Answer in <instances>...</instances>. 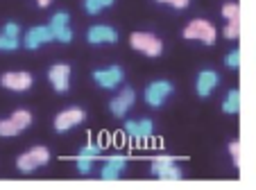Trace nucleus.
<instances>
[{"instance_id":"obj_1","label":"nucleus","mask_w":256,"mask_h":190,"mask_svg":"<svg viewBox=\"0 0 256 190\" xmlns=\"http://www.w3.org/2000/svg\"><path fill=\"white\" fill-rule=\"evenodd\" d=\"M184 39L202 41V43H206V45H213L218 39V29L213 27V23H208V20L195 18L184 27Z\"/></svg>"},{"instance_id":"obj_2","label":"nucleus","mask_w":256,"mask_h":190,"mask_svg":"<svg viewBox=\"0 0 256 190\" xmlns=\"http://www.w3.org/2000/svg\"><path fill=\"white\" fill-rule=\"evenodd\" d=\"M130 45L136 50V52L145 54V57H159L164 52V43L161 39H156L150 32H134L130 36Z\"/></svg>"},{"instance_id":"obj_3","label":"nucleus","mask_w":256,"mask_h":190,"mask_svg":"<svg viewBox=\"0 0 256 190\" xmlns=\"http://www.w3.org/2000/svg\"><path fill=\"white\" fill-rule=\"evenodd\" d=\"M48 161H50L48 147L36 145V147H32V150H28L25 154L18 156V161H16V168H18L20 172H34L36 168L46 166Z\"/></svg>"},{"instance_id":"obj_4","label":"nucleus","mask_w":256,"mask_h":190,"mask_svg":"<svg viewBox=\"0 0 256 190\" xmlns=\"http://www.w3.org/2000/svg\"><path fill=\"white\" fill-rule=\"evenodd\" d=\"M174 86L172 82H168V79H156V82L148 84V88H145V102L150 104L152 109H159L166 104V100L172 95Z\"/></svg>"},{"instance_id":"obj_5","label":"nucleus","mask_w":256,"mask_h":190,"mask_svg":"<svg viewBox=\"0 0 256 190\" xmlns=\"http://www.w3.org/2000/svg\"><path fill=\"white\" fill-rule=\"evenodd\" d=\"M125 79V70L120 66H109V68H98L93 70V82L100 88H106V91H114L118 88Z\"/></svg>"},{"instance_id":"obj_6","label":"nucleus","mask_w":256,"mask_h":190,"mask_svg":"<svg viewBox=\"0 0 256 190\" xmlns=\"http://www.w3.org/2000/svg\"><path fill=\"white\" fill-rule=\"evenodd\" d=\"M152 175L156 179H170V181H179L184 179V172L182 168L174 163V159L170 156H156L154 161H152Z\"/></svg>"},{"instance_id":"obj_7","label":"nucleus","mask_w":256,"mask_h":190,"mask_svg":"<svg viewBox=\"0 0 256 190\" xmlns=\"http://www.w3.org/2000/svg\"><path fill=\"white\" fill-rule=\"evenodd\" d=\"M125 134L136 143H145L150 141L152 134H154V122L150 118H143V120H127L125 122Z\"/></svg>"},{"instance_id":"obj_8","label":"nucleus","mask_w":256,"mask_h":190,"mask_svg":"<svg viewBox=\"0 0 256 190\" xmlns=\"http://www.w3.org/2000/svg\"><path fill=\"white\" fill-rule=\"evenodd\" d=\"M84 118H86V113H84L80 107L64 109V111L57 113V118H54V132H59V134L68 132V129H72V127L82 125Z\"/></svg>"},{"instance_id":"obj_9","label":"nucleus","mask_w":256,"mask_h":190,"mask_svg":"<svg viewBox=\"0 0 256 190\" xmlns=\"http://www.w3.org/2000/svg\"><path fill=\"white\" fill-rule=\"evenodd\" d=\"M50 41H57L52 27H50V25H36V27L28 29V34H25V39H23V45L28 50H36L44 43H50Z\"/></svg>"},{"instance_id":"obj_10","label":"nucleus","mask_w":256,"mask_h":190,"mask_svg":"<svg viewBox=\"0 0 256 190\" xmlns=\"http://www.w3.org/2000/svg\"><path fill=\"white\" fill-rule=\"evenodd\" d=\"M102 147L98 143H88L80 150V154L75 156V166H78V172L80 175H88L93 170V161H96L98 156H100Z\"/></svg>"},{"instance_id":"obj_11","label":"nucleus","mask_w":256,"mask_h":190,"mask_svg":"<svg viewBox=\"0 0 256 190\" xmlns=\"http://www.w3.org/2000/svg\"><path fill=\"white\" fill-rule=\"evenodd\" d=\"M48 79L57 93H66L70 86V66L68 63H54L48 70Z\"/></svg>"},{"instance_id":"obj_12","label":"nucleus","mask_w":256,"mask_h":190,"mask_svg":"<svg viewBox=\"0 0 256 190\" xmlns=\"http://www.w3.org/2000/svg\"><path fill=\"white\" fill-rule=\"evenodd\" d=\"M134 102H136V93H134V88L127 86V88H122V91L118 93L112 102H109V109H112V113L116 118H125L127 111L134 107Z\"/></svg>"},{"instance_id":"obj_13","label":"nucleus","mask_w":256,"mask_h":190,"mask_svg":"<svg viewBox=\"0 0 256 190\" xmlns=\"http://www.w3.org/2000/svg\"><path fill=\"white\" fill-rule=\"evenodd\" d=\"M50 27L54 32V39L62 41V43H70L72 41V29H70V16L66 11H57V14L50 18Z\"/></svg>"},{"instance_id":"obj_14","label":"nucleus","mask_w":256,"mask_h":190,"mask_svg":"<svg viewBox=\"0 0 256 190\" xmlns=\"http://www.w3.org/2000/svg\"><path fill=\"white\" fill-rule=\"evenodd\" d=\"M218 84H220V75H218L216 70H211V68L200 70L198 79H195V91H198L200 98H208L218 88Z\"/></svg>"},{"instance_id":"obj_15","label":"nucleus","mask_w":256,"mask_h":190,"mask_svg":"<svg viewBox=\"0 0 256 190\" xmlns=\"http://www.w3.org/2000/svg\"><path fill=\"white\" fill-rule=\"evenodd\" d=\"M125 168H127V156H122V154L109 156V159L104 161V166H102V170H100V177L104 181H116V179H120V175L125 172Z\"/></svg>"},{"instance_id":"obj_16","label":"nucleus","mask_w":256,"mask_h":190,"mask_svg":"<svg viewBox=\"0 0 256 190\" xmlns=\"http://www.w3.org/2000/svg\"><path fill=\"white\" fill-rule=\"evenodd\" d=\"M86 41L91 45H100V43H118V32L109 25H93L86 32Z\"/></svg>"},{"instance_id":"obj_17","label":"nucleus","mask_w":256,"mask_h":190,"mask_svg":"<svg viewBox=\"0 0 256 190\" xmlns=\"http://www.w3.org/2000/svg\"><path fill=\"white\" fill-rule=\"evenodd\" d=\"M0 84L5 88H10V91H28L30 86H32V75L25 73V70H18V73H5L2 77H0Z\"/></svg>"},{"instance_id":"obj_18","label":"nucleus","mask_w":256,"mask_h":190,"mask_svg":"<svg viewBox=\"0 0 256 190\" xmlns=\"http://www.w3.org/2000/svg\"><path fill=\"white\" fill-rule=\"evenodd\" d=\"M240 98H242L240 91H238V88H232L222 102V111L229 113V116H236V113L240 111Z\"/></svg>"},{"instance_id":"obj_19","label":"nucleus","mask_w":256,"mask_h":190,"mask_svg":"<svg viewBox=\"0 0 256 190\" xmlns=\"http://www.w3.org/2000/svg\"><path fill=\"white\" fill-rule=\"evenodd\" d=\"M10 120L14 122V127L18 129V132H23V129H28V127L32 125V113L25 111V109H18V111L12 113Z\"/></svg>"},{"instance_id":"obj_20","label":"nucleus","mask_w":256,"mask_h":190,"mask_svg":"<svg viewBox=\"0 0 256 190\" xmlns=\"http://www.w3.org/2000/svg\"><path fill=\"white\" fill-rule=\"evenodd\" d=\"M112 5H114V0H84V11H86L88 16H96Z\"/></svg>"},{"instance_id":"obj_21","label":"nucleus","mask_w":256,"mask_h":190,"mask_svg":"<svg viewBox=\"0 0 256 190\" xmlns=\"http://www.w3.org/2000/svg\"><path fill=\"white\" fill-rule=\"evenodd\" d=\"M18 45H20V41H18V36H10V34H0V50L2 52H14V50H18Z\"/></svg>"},{"instance_id":"obj_22","label":"nucleus","mask_w":256,"mask_h":190,"mask_svg":"<svg viewBox=\"0 0 256 190\" xmlns=\"http://www.w3.org/2000/svg\"><path fill=\"white\" fill-rule=\"evenodd\" d=\"M224 36H227L229 41H234V39H238V36H240V18L227 20V27H224Z\"/></svg>"},{"instance_id":"obj_23","label":"nucleus","mask_w":256,"mask_h":190,"mask_svg":"<svg viewBox=\"0 0 256 190\" xmlns=\"http://www.w3.org/2000/svg\"><path fill=\"white\" fill-rule=\"evenodd\" d=\"M222 16H224L227 20L240 18V7H238V2H227V5L222 7Z\"/></svg>"},{"instance_id":"obj_24","label":"nucleus","mask_w":256,"mask_h":190,"mask_svg":"<svg viewBox=\"0 0 256 190\" xmlns=\"http://www.w3.org/2000/svg\"><path fill=\"white\" fill-rule=\"evenodd\" d=\"M224 63H227V68H232V70H238L240 68V50H232V52L224 57Z\"/></svg>"},{"instance_id":"obj_25","label":"nucleus","mask_w":256,"mask_h":190,"mask_svg":"<svg viewBox=\"0 0 256 190\" xmlns=\"http://www.w3.org/2000/svg\"><path fill=\"white\" fill-rule=\"evenodd\" d=\"M229 154H232V159H234V166L240 168L242 166V161H240V143H238V141L229 143Z\"/></svg>"},{"instance_id":"obj_26","label":"nucleus","mask_w":256,"mask_h":190,"mask_svg":"<svg viewBox=\"0 0 256 190\" xmlns=\"http://www.w3.org/2000/svg\"><path fill=\"white\" fill-rule=\"evenodd\" d=\"M156 2H164V5H170L174 9H186L190 0H156Z\"/></svg>"},{"instance_id":"obj_27","label":"nucleus","mask_w":256,"mask_h":190,"mask_svg":"<svg viewBox=\"0 0 256 190\" xmlns=\"http://www.w3.org/2000/svg\"><path fill=\"white\" fill-rule=\"evenodd\" d=\"M5 34H10V36H18L20 34V27H18V23H14V20H10V23H5V29H2Z\"/></svg>"},{"instance_id":"obj_28","label":"nucleus","mask_w":256,"mask_h":190,"mask_svg":"<svg viewBox=\"0 0 256 190\" xmlns=\"http://www.w3.org/2000/svg\"><path fill=\"white\" fill-rule=\"evenodd\" d=\"M36 2H39V7H48L52 0H36Z\"/></svg>"}]
</instances>
